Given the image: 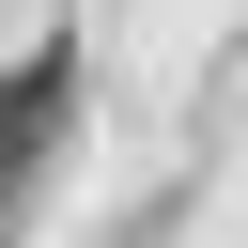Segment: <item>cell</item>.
<instances>
[{"label":"cell","mask_w":248,"mask_h":248,"mask_svg":"<svg viewBox=\"0 0 248 248\" xmlns=\"http://www.w3.org/2000/svg\"><path fill=\"white\" fill-rule=\"evenodd\" d=\"M62 124H78V31H46V46H16V78H0V232H16V202H31V170L62 155Z\"/></svg>","instance_id":"1"}]
</instances>
